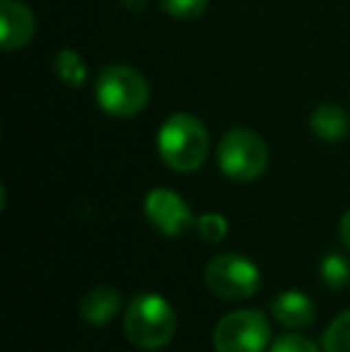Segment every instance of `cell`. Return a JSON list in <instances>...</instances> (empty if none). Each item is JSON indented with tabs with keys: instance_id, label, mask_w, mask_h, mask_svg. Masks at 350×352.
Returning a JSON list of instances; mask_svg holds the SVG:
<instances>
[{
	"instance_id": "2",
	"label": "cell",
	"mask_w": 350,
	"mask_h": 352,
	"mask_svg": "<svg viewBox=\"0 0 350 352\" xmlns=\"http://www.w3.org/2000/svg\"><path fill=\"white\" fill-rule=\"evenodd\" d=\"M159 153L168 168L177 173H192L204 166L209 156L206 127L187 113H175L159 132Z\"/></svg>"
},
{
	"instance_id": "8",
	"label": "cell",
	"mask_w": 350,
	"mask_h": 352,
	"mask_svg": "<svg viewBox=\"0 0 350 352\" xmlns=\"http://www.w3.org/2000/svg\"><path fill=\"white\" fill-rule=\"evenodd\" d=\"M0 29H3V38H0L3 51H17V48H24L32 41L36 22H34L32 10L24 3L3 0V5H0Z\"/></svg>"
},
{
	"instance_id": "6",
	"label": "cell",
	"mask_w": 350,
	"mask_h": 352,
	"mask_svg": "<svg viewBox=\"0 0 350 352\" xmlns=\"http://www.w3.org/2000/svg\"><path fill=\"white\" fill-rule=\"evenodd\" d=\"M271 326L262 309H238L226 314L214 329L216 352H266Z\"/></svg>"
},
{
	"instance_id": "1",
	"label": "cell",
	"mask_w": 350,
	"mask_h": 352,
	"mask_svg": "<svg viewBox=\"0 0 350 352\" xmlns=\"http://www.w3.org/2000/svg\"><path fill=\"white\" fill-rule=\"evenodd\" d=\"M175 309L154 292L135 297L125 311V336L140 350H161L175 336Z\"/></svg>"
},
{
	"instance_id": "10",
	"label": "cell",
	"mask_w": 350,
	"mask_h": 352,
	"mask_svg": "<svg viewBox=\"0 0 350 352\" xmlns=\"http://www.w3.org/2000/svg\"><path fill=\"white\" fill-rule=\"evenodd\" d=\"M120 309V292L111 285H96L82 297L80 316L89 326H106Z\"/></svg>"
},
{
	"instance_id": "14",
	"label": "cell",
	"mask_w": 350,
	"mask_h": 352,
	"mask_svg": "<svg viewBox=\"0 0 350 352\" xmlns=\"http://www.w3.org/2000/svg\"><path fill=\"white\" fill-rule=\"evenodd\" d=\"M324 352H350V309L338 314L322 336Z\"/></svg>"
},
{
	"instance_id": "18",
	"label": "cell",
	"mask_w": 350,
	"mask_h": 352,
	"mask_svg": "<svg viewBox=\"0 0 350 352\" xmlns=\"http://www.w3.org/2000/svg\"><path fill=\"white\" fill-rule=\"evenodd\" d=\"M338 232H341V240H343V245L350 250V209L343 213V218H341V226H338Z\"/></svg>"
},
{
	"instance_id": "9",
	"label": "cell",
	"mask_w": 350,
	"mask_h": 352,
	"mask_svg": "<svg viewBox=\"0 0 350 352\" xmlns=\"http://www.w3.org/2000/svg\"><path fill=\"white\" fill-rule=\"evenodd\" d=\"M271 316L281 326L288 329H303L314 321V305L305 292L300 290H285L271 300Z\"/></svg>"
},
{
	"instance_id": "3",
	"label": "cell",
	"mask_w": 350,
	"mask_h": 352,
	"mask_svg": "<svg viewBox=\"0 0 350 352\" xmlns=\"http://www.w3.org/2000/svg\"><path fill=\"white\" fill-rule=\"evenodd\" d=\"M96 101L108 116L132 118L149 103V84L132 67L108 65L96 79Z\"/></svg>"
},
{
	"instance_id": "7",
	"label": "cell",
	"mask_w": 350,
	"mask_h": 352,
	"mask_svg": "<svg viewBox=\"0 0 350 352\" xmlns=\"http://www.w3.org/2000/svg\"><path fill=\"white\" fill-rule=\"evenodd\" d=\"M144 213L151 226L168 237L182 235L197 223V218H192L190 206L173 190H151L144 201Z\"/></svg>"
},
{
	"instance_id": "19",
	"label": "cell",
	"mask_w": 350,
	"mask_h": 352,
	"mask_svg": "<svg viewBox=\"0 0 350 352\" xmlns=\"http://www.w3.org/2000/svg\"><path fill=\"white\" fill-rule=\"evenodd\" d=\"M125 3H127V8H137V5L142 8V5H144L146 0H125Z\"/></svg>"
},
{
	"instance_id": "17",
	"label": "cell",
	"mask_w": 350,
	"mask_h": 352,
	"mask_svg": "<svg viewBox=\"0 0 350 352\" xmlns=\"http://www.w3.org/2000/svg\"><path fill=\"white\" fill-rule=\"evenodd\" d=\"M269 352H322V350H319L309 338L293 333V336H283V338L274 340Z\"/></svg>"
},
{
	"instance_id": "4",
	"label": "cell",
	"mask_w": 350,
	"mask_h": 352,
	"mask_svg": "<svg viewBox=\"0 0 350 352\" xmlns=\"http://www.w3.org/2000/svg\"><path fill=\"white\" fill-rule=\"evenodd\" d=\"M219 166L226 177L235 182H252L264 175L269 166V148L252 130H230L219 144Z\"/></svg>"
},
{
	"instance_id": "5",
	"label": "cell",
	"mask_w": 350,
	"mask_h": 352,
	"mask_svg": "<svg viewBox=\"0 0 350 352\" xmlns=\"http://www.w3.org/2000/svg\"><path fill=\"white\" fill-rule=\"evenodd\" d=\"M204 283L216 297L230 302L250 300L262 285L257 264L243 254H219L206 264Z\"/></svg>"
},
{
	"instance_id": "16",
	"label": "cell",
	"mask_w": 350,
	"mask_h": 352,
	"mask_svg": "<svg viewBox=\"0 0 350 352\" xmlns=\"http://www.w3.org/2000/svg\"><path fill=\"white\" fill-rule=\"evenodd\" d=\"M206 5L209 0H161V8L175 19H197Z\"/></svg>"
},
{
	"instance_id": "15",
	"label": "cell",
	"mask_w": 350,
	"mask_h": 352,
	"mask_svg": "<svg viewBox=\"0 0 350 352\" xmlns=\"http://www.w3.org/2000/svg\"><path fill=\"white\" fill-rule=\"evenodd\" d=\"M195 228L201 240L211 242V245H216V242H221L228 235V221L221 213H204V216L197 218Z\"/></svg>"
},
{
	"instance_id": "12",
	"label": "cell",
	"mask_w": 350,
	"mask_h": 352,
	"mask_svg": "<svg viewBox=\"0 0 350 352\" xmlns=\"http://www.w3.org/2000/svg\"><path fill=\"white\" fill-rule=\"evenodd\" d=\"M319 276H322L324 285L343 290L350 285V261L341 254H327L319 264Z\"/></svg>"
},
{
	"instance_id": "13",
	"label": "cell",
	"mask_w": 350,
	"mask_h": 352,
	"mask_svg": "<svg viewBox=\"0 0 350 352\" xmlns=\"http://www.w3.org/2000/svg\"><path fill=\"white\" fill-rule=\"evenodd\" d=\"M56 72H58V77L65 84H70V87H82L87 79L85 60H82L80 53L70 51V48H65V51H61L56 56Z\"/></svg>"
},
{
	"instance_id": "11",
	"label": "cell",
	"mask_w": 350,
	"mask_h": 352,
	"mask_svg": "<svg viewBox=\"0 0 350 352\" xmlns=\"http://www.w3.org/2000/svg\"><path fill=\"white\" fill-rule=\"evenodd\" d=\"M309 127H312L314 137L322 142H341L343 137L348 135L350 122L348 116L333 103H327V106H319L317 111L309 118Z\"/></svg>"
}]
</instances>
